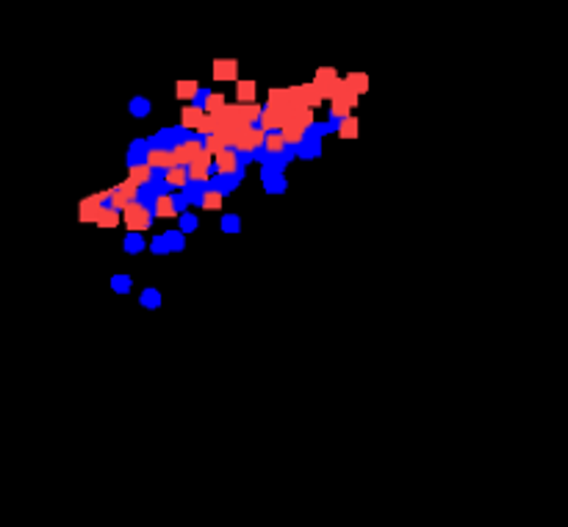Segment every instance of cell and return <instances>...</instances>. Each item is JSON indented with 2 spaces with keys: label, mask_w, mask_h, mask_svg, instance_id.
I'll return each instance as SVG.
<instances>
[{
  "label": "cell",
  "mask_w": 568,
  "mask_h": 527,
  "mask_svg": "<svg viewBox=\"0 0 568 527\" xmlns=\"http://www.w3.org/2000/svg\"><path fill=\"white\" fill-rule=\"evenodd\" d=\"M120 220H125L128 231H147V228L153 225V212L147 209V205H142L139 200H133L120 212Z\"/></svg>",
  "instance_id": "cell-1"
},
{
  "label": "cell",
  "mask_w": 568,
  "mask_h": 527,
  "mask_svg": "<svg viewBox=\"0 0 568 527\" xmlns=\"http://www.w3.org/2000/svg\"><path fill=\"white\" fill-rule=\"evenodd\" d=\"M200 150H202V140L192 133V136H186V140H180V142L172 145V158H175V164L189 167L194 158L200 156Z\"/></svg>",
  "instance_id": "cell-2"
},
{
  "label": "cell",
  "mask_w": 568,
  "mask_h": 527,
  "mask_svg": "<svg viewBox=\"0 0 568 527\" xmlns=\"http://www.w3.org/2000/svg\"><path fill=\"white\" fill-rule=\"evenodd\" d=\"M311 84L322 92V100H330L335 92L344 89V78H338V73L333 70V67H322V70H316V78Z\"/></svg>",
  "instance_id": "cell-3"
},
{
  "label": "cell",
  "mask_w": 568,
  "mask_h": 527,
  "mask_svg": "<svg viewBox=\"0 0 568 527\" xmlns=\"http://www.w3.org/2000/svg\"><path fill=\"white\" fill-rule=\"evenodd\" d=\"M264 136H266V131H264L261 125H249L247 131H241V133L236 136L233 150H236L239 156H253V150H258V148L264 145Z\"/></svg>",
  "instance_id": "cell-4"
},
{
  "label": "cell",
  "mask_w": 568,
  "mask_h": 527,
  "mask_svg": "<svg viewBox=\"0 0 568 527\" xmlns=\"http://www.w3.org/2000/svg\"><path fill=\"white\" fill-rule=\"evenodd\" d=\"M136 197H139V187H136L133 180H122L120 187H114L111 189V197H108V205L111 209H117V212H122L128 203H133Z\"/></svg>",
  "instance_id": "cell-5"
},
{
  "label": "cell",
  "mask_w": 568,
  "mask_h": 527,
  "mask_svg": "<svg viewBox=\"0 0 568 527\" xmlns=\"http://www.w3.org/2000/svg\"><path fill=\"white\" fill-rule=\"evenodd\" d=\"M214 167H217V172H222V175H233V172L241 170V158H239V153H236L233 148H222V150L214 156Z\"/></svg>",
  "instance_id": "cell-6"
},
{
  "label": "cell",
  "mask_w": 568,
  "mask_h": 527,
  "mask_svg": "<svg viewBox=\"0 0 568 527\" xmlns=\"http://www.w3.org/2000/svg\"><path fill=\"white\" fill-rule=\"evenodd\" d=\"M241 178H244V167H241L239 172H233V175H222V172H217L214 178H209L206 187H211V189H217V192H222V195H231V192H236V189H239Z\"/></svg>",
  "instance_id": "cell-7"
},
{
  "label": "cell",
  "mask_w": 568,
  "mask_h": 527,
  "mask_svg": "<svg viewBox=\"0 0 568 527\" xmlns=\"http://www.w3.org/2000/svg\"><path fill=\"white\" fill-rule=\"evenodd\" d=\"M294 153H297V158H303V162H313V158H320V153H322V136L305 133L303 142L294 148Z\"/></svg>",
  "instance_id": "cell-8"
},
{
  "label": "cell",
  "mask_w": 568,
  "mask_h": 527,
  "mask_svg": "<svg viewBox=\"0 0 568 527\" xmlns=\"http://www.w3.org/2000/svg\"><path fill=\"white\" fill-rule=\"evenodd\" d=\"M286 123L294 125V128H300V131H308V125L313 123V108L311 106H294V108H288L286 111Z\"/></svg>",
  "instance_id": "cell-9"
},
{
  "label": "cell",
  "mask_w": 568,
  "mask_h": 527,
  "mask_svg": "<svg viewBox=\"0 0 568 527\" xmlns=\"http://www.w3.org/2000/svg\"><path fill=\"white\" fill-rule=\"evenodd\" d=\"M145 162H147L153 170H158V172H164V170L175 167L172 150H164V148H150V150H147V158H145Z\"/></svg>",
  "instance_id": "cell-10"
},
{
  "label": "cell",
  "mask_w": 568,
  "mask_h": 527,
  "mask_svg": "<svg viewBox=\"0 0 568 527\" xmlns=\"http://www.w3.org/2000/svg\"><path fill=\"white\" fill-rule=\"evenodd\" d=\"M211 73H214V81H236L239 78V61L236 59H217Z\"/></svg>",
  "instance_id": "cell-11"
},
{
  "label": "cell",
  "mask_w": 568,
  "mask_h": 527,
  "mask_svg": "<svg viewBox=\"0 0 568 527\" xmlns=\"http://www.w3.org/2000/svg\"><path fill=\"white\" fill-rule=\"evenodd\" d=\"M286 123V114L280 108H272V106H261V117H258V125L264 131H280V125Z\"/></svg>",
  "instance_id": "cell-12"
},
{
  "label": "cell",
  "mask_w": 568,
  "mask_h": 527,
  "mask_svg": "<svg viewBox=\"0 0 568 527\" xmlns=\"http://www.w3.org/2000/svg\"><path fill=\"white\" fill-rule=\"evenodd\" d=\"M150 212L153 217H162V220H170V217H178L175 214V203H172V195H162V197H155V203L150 205Z\"/></svg>",
  "instance_id": "cell-13"
},
{
  "label": "cell",
  "mask_w": 568,
  "mask_h": 527,
  "mask_svg": "<svg viewBox=\"0 0 568 527\" xmlns=\"http://www.w3.org/2000/svg\"><path fill=\"white\" fill-rule=\"evenodd\" d=\"M202 114H206V111H202V106H200V103H192V106H186L184 111H180V128L194 131Z\"/></svg>",
  "instance_id": "cell-14"
},
{
  "label": "cell",
  "mask_w": 568,
  "mask_h": 527,
  "mask_svg": "<svg viewBox=\"0 0 568 527\" xmlns=\"http://www.w3.org/2000/svg\"><path fill=\"white\" fill-rule=\"evenodd\" d=\"M189 178H186V167H180V164H175V167H170V170H164V183H167V189L172 192V189H184V183H186Z\"/></svg>",
  "instance_id": "cell-15"
},
{
  "label": "cell",
  "mask_w": 568,
  "mask_h": 527,
  "mask_svg": "<svg viewBox=\"0 0 568 527\" xmlns=\"http://www.w3.org/2000/svg\"><path fill=\"white\" fill-rule=\"evenodd\" d=\"M269 156H280L288 145L283 142V136H280V131H266V136H264V145H261Z\"/></svg>",
  "instance_id": "cell-16"
},
{
  "label": "cell",
  "mask_w": 568,
  "mask_h": 527,
  "mask_svg": "<svg viewBox=\"0 0 568 527\" xmlns=\"http://www.w3.org/2000/svg\"><path fill=\"white\" fill-rule=\"evenodd\" d=\"M100 205H103V203H98V197H95V195H92V197H86V200H81L78 220H81V222H95V220H98V212H100Z\"/></svg>",
  "instance_id": "cell-17"
},
{
  "label": "cell",
  "mask_w": 568,
  "mask_h": 527,
  "mask_svg": "<svg viewBox=\"0 0 568 527\" xmlns=\"http://www.w3.org/2000/svg\"><path fill=\"white\" fill-rule=\"evenodd\" d=\"M155 175V170L147 164V162H139V164H130V170H128V180H133L136 187H142V183H147L150 178Z\"/></svg>",
  "instance_id": "cell-18"
},
{
  "label": "cell",
  "mask_w": 568,
  "mask_h": 527,
  "mask_svg": "<svg viewBox=\"0 0 568 527\" xmlns=\"http://www.w3.org/2000/svg\"><path fill=\"white\" fill-rule=\"evenodd\" d=\"M200 92H202V89H200L197 81H178V84H175V95H178L180 100H192V103H194V100L200 98Z\"/></svg>",
  "instance_id": "cell-19"
},
{
  "label": "cell",
  "mask_w": 568,
  "mask_h": 527,
  "mask_svg": "<svg viewBox=\"0 0 568 527\" xmlns=\"http://www.w3.org/2000/svg\"><path fill=\"white\" fill-rule=\"evenodd\" d=\"M147 150H150V142L147 140H133L130 148H128V167L130 164H139L147 158Z\"/></svg>",
  "instance_id": "cell-20"
},
{
  "label": "cell",
  "mask_w": 568,
  "mask_h": 527,
  "mask_svg": "<svg viewBox=\"0 0 568 527\" xmlns=\"http://www.w3.org/2000/svg\"><path fill=\"white\" fill-rule=\"evenodd\" d=\"M145 247H147V244H145V236H142V231H130V234L122 239V250H125L128 256H139Z\"/></svg>",
  "instance_id": "cell-21"
},
{
  "label": "cell",
  "mask_w": 568,
  "mask_h": 527,
  "mask_svg": "<svg viewBox=\"0 0 568 527\" xmlns=\"http://www.w3.org/2000/svg\"><path fill=\"white\" fill-rule=\"evenodd\" d=\"M200 106L206 114H214L225 106V98L219 95V92H200Z\"/></svg>",
  "instance_id": "cell-22"
},
{
  "label": "cell",
  "mask_w": 568,
  "mask_h": 527,
  "mask_svg": "<svg viewBox=\"0 0 568 527\" xmlns=\"http://www.w3.org/2000/svg\"><path fill=\"white\" fill-rule=\"evenodd\" d=\"M222 200H225V195L222 192H217V189H211V187H206V192H202V197H200V205L206 212H219L222 209Z\"/></svg>",
  "instance_id": "cell-23"
},
{
  "label": "cell",
  "mask_w": 568,
  "mask_h": 527,
  "mask_svg": "<svg viewBox=\"0 0 568 527\" xmlns=\"http://www.w3.org/2000/svg\"><path fill=\"white\" fill-rule=\"evenodd\" d=\"M335 133L341 136V140H358V120L350 117V114H347V117H341Z\"/></svg>",
  "instance_id": "cell-24"
},
{
  "label": "cell",
  "mask_w": 568,
  "mask_h": 527,
  "mask_svg": "<svg viewBox=\"0 0 568 527\" xmlns=\"http://www.w3.org/2000/svg\"><path fill=\"white\" fill-rule=\"evenodd\" d=\"M100 228H117L120 225V212L117 209H111V205H100V212H98V220H95Z\"/></svg>",
  "instance_id": "cell-25"
},
{
  "label": "cell",
  "mask_w": 568,
  "mask_h": 527,
  "mask_svg": "<svg viewBox=\"0 0 568 527\" xmlns=\"http://www.w3.org/2000/svg\"><path fill=\"white\" fill-rule=\"evenodd\" d=\"M352 108H350V103L344 100V95H341V92H335V95L330 98V117H335V120H341V117H347Z\"/></svg>",
  "instance_id": "cell-26"
},
{
  "label": "cell",
  "mask_w": 568,
  "mask_h": 527,
  "mask_svg": "<svg viewBox=\"0 0 568 527\" xmlns=\"http://www.w3.org/2000/svg\"><path fill=\"white\" fill-rule=\"evenodd\" d=\"M186 195V200H189V205H200V197H202V192H206V183H197V180H186L184 183V189H180Z\"/></svg>",
  "instance_id": "cell-27"
},
{
  "label": "cell",
  "mask_w": 568,
  "mask_h": 527,
  "mask_svg": "<svg viewBox=\"0 0 568 527\" xmlns=\"http://www.w3.org/2000/svg\"><path fill=\"white\" fill-rule=\"evenodd\" d=\"M186 178H189V180H197V183H209V178H211V167L200 164V162H192V164L186 167Z\"/></svg>",
  "instance_id": "cell-28"
},
{
  "label": "cell",
  "mask_w": 568,
  "mask_h": 527,
  "mask_svg": "<svg viewBox=\"0 0 568 527\" xmlns=\"http://www.w3.org/2000/svg\"><path fill=\"white\" fill-rule=\"evenodd\" d=\"M236 98H239V103H253L256 100V81H236Z\"/></svg>",
  "instance_id": "cell-29"
},
{
  "label": "cell",
  "mask_w": 568,
  "mask_h": 527,
  "mask_svg": "<svg viewBox=\"0 0 568 527\" xmlns=\"http://www.w3.org/2000/svg\"><path fill=\"white\" fill-rule=\"evenodd\" d=\"M344 86H347V89H352L355 95H363V92L369 89V78L363 76V73H350V76L344 78Z\"/></svg>",
  "instance_id": "cell-30"
},
{
  "label": "cell",
  "mask_w": 568,
  "mask_h": 527,
  "mask_svg": "<svg viewBox=\"0 0 568 527\" xmlns=\"http://www.w3.org/2000/svg\"><path fill=\"white\" fill-rule=\"evenodd\" d=\"M280 136H283V142L288 145V148H297L300 142H303V136H305V131H300V128H294V125H280Z\"/></svg>",
  "instance_id": "cell-31"
},
{
  "label": "cell",
  "mask_w": 568,
  "mask_h": 527,
  "mask_svg": "<svg viewBox=\"0 0 568 527\" xmlns=\"http://www.w3.org/2000/svg\"><path fill=\"white\" fill-rule=\"evenodd\" d=\"M164 236V244H167V250L170 253H180V250L186 247V234H180V231H167V234H162Z\"/></svg>",
  "instance_id": "cell-32"
},
{
  "label": "cell",
  "mask_w": 568,
  "mask_h": 527,
  "mask_svg": "<svg viewBox=\"0 0 568 527\" xmlns=\"http://www.w3.org/2000/svg\"><path fill=\"white\" fill-rule=\"evenodd\" d=\"M286 178H283V172L280 175H272V178H266L264 180V189H266V195H283L286 192Z\"/></svg>",
  "instance_id": "cell-33"
},
{
  "label": "cell",
  "mask_w": 568,
  "mask_h": 527,
  "mask_svg": "<svg viewBox=\"0 0 568 527\" xmlns=\"http://www.w3.org/2000/svg\"><path fill=\"white\" fill-rule=\"evenodd\" d=\"M300 92H303V98H305V106L316 108V106L322 103V92L316 89L313 84H303V86H300Z\"/></svg>",
  "instance_id": "cell-34"
},
{
  "label": "cell",
  "mask_w": 568,
  "mask_h": 527,
  "mask_svg": "<svg viewBox=\"0 0 568 527\" xmlns=\"http://www.w3.org/2000/svg\"><path fill=\"white\" fill-rule=\"evenodd\" d=\"M269 106H272V108L286 111V108H288V95H286V89H269Z\"/></svg>",
  "instance_id": "cell-35"
},
{
  "label": "cell",
  "mask_w": 568,
  "mask_h": 527,
  "mask_svg": "<svg viewBox=\"0 0 568 527\" xmlns=\"http://www.w3.org/2000/svg\"><path fill=\"white\" fill-rule=\"evenodd\" d=\"M139 303L145 306V308H158V306H162V291H158V289H145L142 291V297H139Z\"/></svg>",
  "instance_id": "cell-36"
},
{
  "label": "cell",
  "mask_w": 568,
  "mask_h": 527,
  "mask_svg": "<svg viewBox=\"0 0 568 527\" xmlns=\"http://www.w3.org/2000/svg\"><path fill=\"white\" fill-rule=\"evenodd\" d=\"M178 217H180V228H178L180 234H194V231H197V225H200V222H197V217H194V214H189V209H186V212H180Z\"/></svg>",
  "instance_id": "cell-37"
},
{
  "label": "cell",
  "mask_w": 568,
  "mask_h": 527,
  "mask_svg": "<svg viewBox=\"0 0 568 527\" xmlns=\"http://www.w3.org/2000/svg\"><path fill=\"white\" fill-rule=\"evenodd\" d=\"M128 108H130L133 117H139V120H142V117H147L153 106H150V100H147V98H133Z\"/></svg>",
  "instance_id": "cell-38"
},
{
  "label": "cell",
  "mask_w": 568,
  "mask_h": 527,
  "mask_svg": "<svg viewBox=\"0 0 568 527\" xmlns=\"http://www.w3.org/2000/svg\"><path fill=\"white\" fill-rule=\"evenodd\" d=\"M202 148H206L211 156H217V153L225 148V142H222V136H219V133H206V136H202Z\"/></svg>",
  "instance_id": "cell-39"
},
{
  "label": "cell",
  "mask_w": 568,
  "mask_h": 527,
  "mask_svg": "<svg viewBox=\"0 0 568 527\" xmlns=\"http://www.w3.org/2000/svg\"><path fill=\"white\" fill-rule=\"evenodd\" d=\"M130 286H133L130 275H114V278H111V289L117 291V294H128Z\"/></svg>",
  "instance_id": "cell-40"
},
{
  "label": "cell",
  "mask_w": 568,
  "mask_h": 527,
  "mask_svg": "<svg viewBox=\"0 0 568 527\" xmlns=\"http://www.w3.org/2000/svg\"><path fill=\"white\" fill-rule=\"evenodd\" d=\"M222 231H225V234H239V231H241L239 214H225V217H222Z\"/></svg>",
  "instance_id": "cell-41"
},
{
  "label": "cell",
  "mask_w": 568,
  "mask_h": 527,
  "mask_svg": "<svg viewBox=\"0 0 568 527\" xmlns=\"http://www.w3.org/2000/svg\"><path fill=\"white\" fill-rule=\"evenodd\" d=\"M150 253H155V256H167V253H170L167 244H164V236H155V239L150 242Z\"/></svg>",
  "instance_id": "cell-42"
},
{
  "label": "cell",
  "mask_w": 568,
  "mask_h": 527,
  "mask_svg": "<svg viewBox=\"0 0 568 527\" xmlns=\"http://www.w3.org/2000/svg\"><path fill=\"white\" fill-rule=\"evenodd\" d=\"M172 203H175V214H180V212H186L189 209V200H186V195L178 189V195H172Z\"/></svg>",
  "instance_id": "cell-43"
},
{
  "label": "cell",
  "mask_w": 568,
  "mask_h": 527,
  "mask_svg": "<svg viewBox=\"0 0 568 527\" xmlns=\"http://www.w3.org/2000/svg\"><path fill=\"white\" fill-rule=\"evenodd\" d=\"M322 125H325V133H333V131L338 128V120H335V117H330V120H327V123H322Z\"/></svg>",
  "instance_id": "cell-44"
},
{
  "label": "cell",
  "mask_w": 568,
  "mask_h": 527,
  "mask_svg": "<svg viewBox=\"0 0 568 527\" xmlns=\"http://www.w3.org/2000/svg\"><path fill=\"white\" fill-rule=\"evenodd\" d=\"M95 197H98V203H108V197H111V189H103V192H98Z\"/></svg>",
  "instance_id": "cell-45"
}]
</instances>
